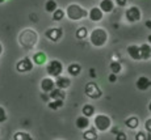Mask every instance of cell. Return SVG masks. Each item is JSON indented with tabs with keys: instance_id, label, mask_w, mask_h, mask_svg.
Listing matches in <instances>:
<instances>
[{
	"instance_id": "obj_1",
	"label": "cell",
	"mask_w": 151,
	"mask_h": 140,
	"mask_svg": "<svg viewBox=\"0 0 151 140\" xmlns=\"http://www.w3.org/2000/svg\"><path fill=\"white\" fill-rule=\"evenodd\" d=\"M89 41L95 47H103L108 41V31L104 28H95L89 36Z\"/></svg>"
},
{
	"instance_id": "obj_2",
	"label": "cell",
	"mask_w": 151,
	"mask_h": 140,
	"mask_svg": "<svg viewBox=\"0 0 151 140\" xmlns=\"http://www.w3.org/2000/svg\"><path fill=\"white\" fill-rule=\"evenodd\" d=\"M66 16L71 21H79V20L88 17V11H86L79 4H70L66 9Z\"/></svg>"
},
{
	"instance_id": "obj_3",
	"label": "cell",
	"mask_w": 151,
	"mask_h": 140,
	"mask_svg": "<svg viewBox=\"0 0 151 140\" xmlns=\"http://www.w3.org/2000/svg\"><path fill=\"white\" fill-rule=\"evenodd\" d=\"M19 41L25 49H32L37 43V33L33 29H25L20 34Z\"/></svg>"
},
{
	"instance_id": "obj_4",
	"label": "cell",
	"mask_w": 151,
	"mask_h": 140,
	"mask_svg": "<svg viewBox=\"0 0 151 140\" xmlns=\"http://www.w3.org/2000/svg\"><path fill=\"white\" fill-rule=\"evenodd\" d=\"M93 124H95V128H96L97 131L104 132V131H108L110 128V126H112V119L105 114H99V115L95 116Z\"/></svg>"
},
{
	"instance_id": "obj_5",
	"label": "cell",
	"mask_w": 151,
	"mask_h": 140,
	"mask_svg": "<svg viewBox=\"0 0 151 140\" xmlns=\"http://www.w3.org/2000/svg\"><path fill=\"white\" fill-rule=\"evenodd\" d=\"M84 92H86L87 97L92 98V100H97V98H100L101 96H103V92H101V89L99 88V85H97L96 83H93V81L86 84Z\"/></svg>"
},
{
	"instance_id": "obj_6",
	"label": "cell",
	"mask_w": 151,
	"mask_h": 140,
	"mask_svg": "<svg viewBox=\"0 0 151 140\" xmlns=\"http://www.w3.org/2000/svg\"><path fill=\"white\" fill-rule=\"evenodd\" d=\"M46 71H47V74L50 75V77H59L60 74L63 72V64L57 59L50 60V63H49L47 67H46Z\"/></svg>"
},
{
	"instance_id": "obj_7",
	"label": "cell",
	"mask_w": 151,
	"mask_h": 140,
	"mask_svg": "<svg viewBox=\"0 0 151 140\" xmlns=\"http://www.w3.org/2000/svg\"><path fill=\"white\" fill-rule=\"evenodd\" d=\"M125 19H126L127 22H138L139 20L142 19V12L141 9L137 7V5H132V7H129L126 9V12H125Z\"/></svg>"
},
{
	"instance_id": "obj_8",
	"label": "cell",
	"mask_w": 151,
	"mask_h": 140,
	"mask_svg": "<svg viewBox=\"0 0 151 140\" xmlns=\"http://www.w3.org/2000/svg\"><path fill=\"white\" fill-rule=\"evenodd\" d=\"M33 60L30 59V58H22L21 60H19V63L16 64V69L20 72V74H25V72H29L33 69Z\"/></svg>"
},
{
	"instance_id": "obj_9",
	"label": "cell",
	"mask_w": 151,
	"mask_h": 140,
	"mask_svg": "<svg viewBox=\"0 0 151 140\" xmlns=\"http://www.w3.org/2000/svg\"><path fill=\"white\" fill-rule=\"evenodd\" d=\"M45 36H46L47 39L53 41V42H57V41H59L60 38H62L63 30L59 29V28H51V29H49V30H46Z\"/></svg>"
},
{
	"instance_id": "obj_10",
	"label": "cell",
	"mask_w": 151,
	"mask_h": 140,
	"mask_svg": "<svg viewBox=\"0 0 151 140\" xmlns=\"http://www.w3.org/2000/svg\"><path fill=\"white\" fill-rule=\"evenodd\" d=\"M126 52L129 54V56L133 60H142V55H141V46L137 45H130L127 46Z\"/></svg>"
},
{
	"instance_id": "obj_11",
	"label": "cell",
	"mask_w": 151,
	"mask_h": 140,
	"mask_svg": "<svg viewBox=\"0 0 151 140\" xmlns=\"http://www.w3.org/2000/svg\"><path fill=\"white\" fill-rule=\"evenodd\" d=\"M88 17H89V20H91V21L99 22V21H101V20H103L104 12L100 9V7H93V8H91V9L88 11Z\"/></svg>"
},
{
	"instance_id": "obj_12",
	"label": "cell",
	"mask_w": 151,
	"mask_h": 140,
	"mask_svg": "<svg viewBox=\"0 0 151 140\" xmlns=\"http://www.w3.org/2000/svg\"><path fill=\"white\" fill-rule=\"evenodd\" d=\"M135 86H137L138 90L145 92V90L151 88V80L146 76H141V77L137 79V81H135Z\"/></svg>"
},
{
	"instance_id": "obj_13",
	"label": "cell",
	"mask_w": 151,
	"mask_h": 140,
	"mask_svg": "<svg viewBox=\"0 0 151 140\" xmlns=\"http://www.w3.org/2000/svg\"><path fill=\"white\" fill-rule=\"evenodd\" d=\"M55 81L51 77H45L41 81V90L43 93H50L51 90L55 89Z\"/></svg>"
},
{
	"instance_id": "obj_14",
	"label": "cell",
	"mask_w": 151,
	"mask_h": 140,
	"mask_svg": "<svg viewBox=\"0 0 151 140\" xmlns=\"http://www.w3.org/2000/svg\"><path fill=\"white\" fill-rule=\"evenodd\" d=\"M99 7L104 13H110L114 11V1L113 0H101Z\"/></svg>"
},
{
	"instance_id": "obj_15",
	"label": "cell",
	"mask_w": 151,
	"mask_h": 140,
	"mask_svg": "<svg viewBox=\"0 0 151 140\" xmlns=\"http://www.w3.org/2000/svg\"><path fill=\"white\" fill-rule=\"evenodd\" d=\"M55 85H57V88L59 89H67L70 85H71V80H70L68 77H65V76H59L57 77V80H55Z\"/></svg>"
},
{
	"instance_id": "obj_16",
	"label": "cell",
	"mask_w": 151,
	"mask_h": 140,
	"mask_svg": "<svg viewBox=\"0 0 151 140\" xmlns=\"http://www.w3.org/2000/svg\"><path fill=\"white\" fill-rule=\"evenodd\" d=\"M75 123H76V127L79 128V130H84V131H86L87 128L89 127V118H87V116H84V115L78 116Z\"/></svg>"
},
{
	"instance_id": "obj_17",
	"label": "cell",
	"mask_w": 151,
	"mask_h": 140,
	"mask_svg": "<svg viewBox=\"0 0 151 140\" xmlns=\"http://www.w3.org/2000/svg\"><path fill=\"white\" fill-rule=\"evenodd\" d=\"M49 96H50L51 100H62V101H65V98H66L65 90L59 89V88H55L54 90H51V92L49 93Z\"/></svg>"
},
{
	"instance_id": "obj_18",
	"label": "cell",
	"mask_w": 151,
	"mask_h": 140,
	"mask_svg": "<svg viewBox=\"0 0 151 140\" xmlns=\"http://www.w3.org/2000/svg\"><path fill=\"white\" fill-rule=\"evenodd\" d=\"M141 55H142V60H149L151 58L150 43H143V45H141Z\"/></svg>"
},
{
	"instance_id": "obj_19",
	"label": "cell",
	"mask_w": 151,
	"mask_h": 140,
	"mask_svg": "<svg viewBox=\"0 0 151 140\" xmlns=\"http://www.w3.org/2000/svg\"><path fill=\"white\" fill-rule=\"evenodd\" d=\"M125 126L130 130H135L139 126V119L137 116H129V118L125 121Z\"/></svg>"
},
{
	"instance_id": "obj_20",
	"label": "cell",
	"mask_w": 151,
	"mask_h": 140,
	"mask_svg": "<svg viewBox=\"0 0 151 140\" xmlns=\"http://www.w3.org/2000/svg\"><path fill=\"white\" fill-rule=\"evenodd\" d=\"M46 59H47V56H46V54H45V52H42V51L36 52V54H34V56H33V62L36 64H38V66L45 64Z\"/></svg>"
},
{
	"instance_id": "obj_21",
	"label": "cell",
	"mask_w": 151,
	"mask_h": 140,
	"mask_svg": "<svg viewBox=\"0 0 151 140\" xmlns=\"http://www.w3.org/2000/svg\"><path fill=\"white\" fill-rule=\"evenodd\" d=\"M67 71L71 76H79L80 72H82V67H80V64H78V63H72L68 66Z\"/></svg>"
},
{
	"instance_id": "obj_22",
	"label": "cell",
	"mask_w": 151,
	"mask_h": 140,
	"mask_svg": "<svg viewBox=\"0 0 151 140\" xmlns=\"http://www.w3.org/2000/svg\"><path fill=\"white\" fill-rule=\"evenodd\" d=\"M83 138H84V140H97L96 128H89V130H86L83 132Z\"/></svg>"
},
{
	"instance_id": "obj_23",
	"label": "cell",
	"mask_w": 151,
	"mask_h": 140,
	"mask_svg": "<svg viewBox=\"0 0 151 140\" xmlns=\"http://www.w3.org/2000/svg\"><path fill=\"white\" fill-rule=\"evenodd\" d=\"M58 9V4L55 0H47L45 4V11L47 13H54Z\"/></svg>"
},
{
	"instance_id": "obj_24",
	"label": "cell",
	"mask_w": 151,
	"mask_h": 140,
	"mask_svg": "<svg viewBox=\"0 0 151 140\" xmlns=\"http://www.w3.org/2000/svg\"><path fill=\"white\" fill-rule=\"evenodd\" d=\"M82 113L84 116H87V118H89V116H92L95 114V107L92 106V105H84L83 109H82Z\"/></svg>"
},
{
	"instance_id": "obj_25",
	"label": "cell",
	"mask_w": 151,
	"mask_h": 140,
	"mask_svg": "<svg viewBox=\"0 0 151 140\" xmlns=\"http://www.w3.org/2000/svg\"><path fill=\"white\" fill-rule=\"evenodd\" d=\"M47 106H49V109L50 110H58V109H60V107L63 106V101L62 100H51L50 102L47 104Z\"/></svg>"
},
{
	"instance_id": "obj_26",
	"label": "cell",
	"mask_w": 151,
	"mask_h": 140,
	"mask_svg": "<svg viewBox=\"0 0 151 140\" xmlns=\"http://www.w3.org/2000/svg\"><path fill=\"white\" fill-rule=\"evenodd\" d=\"M13 140H34V139L32 138L28 132H21V131H19V132H16L13 135Z\"/></svg>"
},
{
	"instance_id": "obj_27",
	"label": "cell",
	"mask_w": 151,
	"mask_h": 140,
	"mask_svg": "<svg viewBox=\"0 0 151 140\" xmlns=\"http://www.w3.org/2000/svg\"><path fill=\"white\" fill-rule=\"evenodd\" d=\"M109 68H110V71H112V74L117 75V74H120V72H121V69H122V66H121L120 62H117V60H113V62L110 63Z\"/></svg>"
},
{
	"instance_id": "obj_28",
	"label": "cell",
	"mask_w": 151,
	"mask_h": 140,
	"mask_svg": "<svg viewBox=\"0 0 151 140\" xmlns=\"http://www.w3.org/2000/svg\"><path fill=\"white\" fill-rule=\"evenodd\" d=\"M135 140H151V134L147 131H138L135 134Z\"/></svg>"
},
{
	"instance_id": "obj_29",
	"label": "cell",
	"mask_w": 151,
	"mask_h": 140,
	"mask_svg": "<svg viewBox=\"0 0 151 140\" xmlns=\"http://www.w3.org/2000/svg\"><path fill=\"white\" fill-rule=\"evenodd\" d=\"M75 36H76L78 39H84L87 36H88V30H87V28H84V26H82V28H78Z\"/></svg>"
},
{
	"instance_id": "obj_30",
	"label": "cell",
	"mask_w": 151,
	"mask_h": 140,
	"mask_svg": "<svg viewBox=\"0 0 151 140\" xmlns=\"http://www.w3.org/2000/svg\"><path fill=\"white\" fill-rule=\"evenodd\" d=\"M65 16H66V11L59 9V8H58V9L53 13V20L54 21H60V20L65 19Z\"/></svg>"
},
{
	"instance_id": "obj_31",
	"label": "cell",
	"mask_w": 151,
	"mask_h": 140,
	"mask_svg": "<svg viewBox=\"0 0 151 140\" xmlns=\"http://www.w3.org/2000/svg\"><path fill=\"white\" fill-rule=\"evenodd\" d=\"M8 119V115H7V111L4 110V107L0 106V123H4L5 121Z\"/></svg>"
},
{
	"instance_id": "obj_32",
	"label": "cell",
	"mask_w": 151,
	"mask_h": 140,
	"mask_svg": "<svg viewBox=\"0 0 151 140\" xmlns=\"http://www.w3.org/2000/svg\"><path fill=\"white\" fill-rule=\"evenodd\" d=\"M116 140H127V135L122 131H120V132L116 135Z\"/></svg>"
},
{
	"instance_id": "obj_33",
	"label": "cell",
	"mask_w": 151,
	"mask_h": 140,
	"mask_svg": "<svg viewBox=\"0 0 151 140\" xmlns=\"http://www.w3.org/2000/svg\"><path fill=\"white\" fill-rule=\"evenodd\" d=\"M145 130L151 134V118H149L146 122H145Z\"/></svg>"
},
{
	"instance_id": "obj_34",
	"label": "cell",
	"mask_w": 151,
	"mask_h": 140,
	"mask_svg": "<svg viewBox=\"0 0 151 140\" xmlns=\"http://www.w3.org/2000/svg\"><path fill=\"white\" fill-rule=\"evenodd\" d=\"M108 80H109V83H116V81H117V75H116V74H110L109 77H108Z\"/></svg>"
},
{
	"instance_id": "obj_35",
	"label": "cell",
	"mask_w": 151,
	"mask_h": 140,
	"mask_svg": "<svg viewBox=\"0 0 151 140\" xmlns=\"http://www.w3.org/2000/svg\"><path fill=\"white\" fill-rule=\"evenodd\" d=\"M127 3V0H116V4L118 5V7H125Z\"/></svg>"
},
{
	"instance_id": "obj_36",
	"label": "cell",
	"mask_w": 151,
	"mask_h": 140,
	"mask_svg": "<svg viewBox=\"0 0 151 140\" xmlns=\"http://www.w3.org/2000/svg\"><path fill=\"white\" fill-rule=\"evenodd\" d=\"M41 97H42V100H43V101H49V100H50V96L46 94V93H42Z\"/></svg>"
},
{
	"instance_id": "obj_37",
	"label": "cell",
	"mask_w": 151,
	"mask_h": 140,
	"mask_svg": "<svg viewBox=\"0 0 151 140\" xmlns=\"http://www.w3.org/2000/svg\"><path fill=\"white\" fill-rule=\"evenodd\" d=\"M118 132H120V130H118V127H113V128H112V134H114V135H117Z\"/></svg>"
},
{
	"instance_id": "obj_38",
	"label": "cell",
	"mask_w": 151,
	"mask_h": 140,
	"mask_svg": "<svg viewBox=\"0 0 151 140\" xmlns=\"http://www.w3.org/2000/svg\"><path fill=\"white\" fill-rule=\"evenodd\" d=\"M89 75H91L92 77H96V74H95V69H92V68L89 69Z\"/></svg>"
},
{
	"instance_id": "obj_39",
	"label": "cell",
	"mask_w": 151,
	"mask_h": 140,
	"mask_svg": "<svg viewBox=\"0 0 151 140\" xmlns=\"http://www.w3.org/2000/svg\"><path fill=\"white\" fill-rule=\"evenodd\" d=\"M145 25H146L149 29H151V20H147V21L145 22Z\"/></svg>"
},
{
	"instance_id": "obj_40",
	"label": "cell",
	"mask_w": 151,
	"mask_h": 140,
	"mask_svg": "<svg viewBox=\"0 0 151 140\" xmlns=\"http://www.w3.org/2000/svg\"><path fill=\"white\" fill-rule=\"evenodd\" d=\"M147 42L151 45V34H149V37H147Z\"/></svg>"
},
{
	"instance_id": "obj_41",
	"label": "cell",
	"mask_w": 151,
	"mask_h": 140,
	"mask_svg": "<svg viewBox=\"0 0 151 140\" xmlns=\"http://www.w3.org/2000/svg\"><path fill=\"white\" fill-rule=\"evenodd\" d=\"M3 54V46H1V43H0V55Z\"/></svg>"
},
{
	"instance_id": "obj_42",
	"label": "cell",
	"mask_w": 151,
	"mask_h": 140,
	"mask_svg": "<svg viewBox=\"0 0 151 140\" xmlns=\"http://www.w3.org/2000/svg\"><path fill=\"white\" fill-rule=\"evenodd\" d=\"M149 111H150V113H151V101H150V102H149Z\"/></svg>"
},
{
	"instance_id": "obj_43",
	"label": "cell",
	"mask_w": 151,
	"mask_h": 140,
	"mask_svg": "<svg viewBox=\"0 0 151 140\" xmlns=\"http://www.w3.org/2000/svg\"><path fill=\"white\" fill-rule=\"evenodd\" d=\"M7 0H0V4H3V3H5Z\"/></svg>"
}]
</instances>
